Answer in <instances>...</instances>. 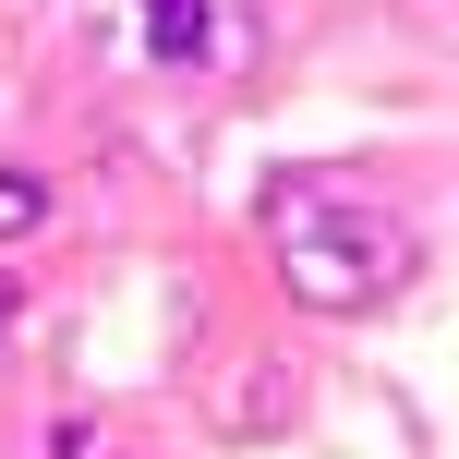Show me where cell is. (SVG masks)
<instances>
[{
	"label": "cell",
	"instance_id": "obj_1",
	"mask_svg": "<svg viewBox=\"0 0 459 459\" xmlns=\"http://www.w3.org/2000/svg\"><path fill=\"white\" fill-rule=\"evenodd\" d=\"M266 242H278L290 302H315V315H375V302H399L411 266H423L411 218L375 206V194H351V182H278L266 194Z\"/></svg>",
	"mask_w": 459,
	"mask_h": 459
},
{
	"label": "cell",
	"instance_id": "obj_2",
	"mask_svg": "<svg viewBox=\"0 0 459 459\" xmlns=\"http://www.w3.org/2000/svg\"><path fill=\"white\" fill-rule=\"evenodd\" d=\"M158 73H230L254 61V0H134Z\"/></svg>",
	"mask_w": 459,
	"mask_h": 459
},
{
	"label": "cell",
	"instance_id": "obj_3",
	"mask_svg": "<svg viewBox=\"0 0 459 459\" xmlns=\"http://www.w3.org/2000/svg\"><path fill=\"white\" fill-rule=\"evenodd\" d=\"M37 230H48V182L0 158V242H37Z\"/></svg>",
	"mask_w": 459,
	"mask_h": 459
},
{
	"label": "cell",
	"instance_id": "obj_4",
	"mask_svg": "<svg viewBox=\"0 0 459 459\" xmlns=\"http://www.w3.org/2000/svg\"><path fill=\"white\" fill-rule=\"evenodd\" d=\"M0 326H13V278H0Z\"/></svg>",
	"mask_w": 459,
	"mask_h": 459
}]
</instances>
